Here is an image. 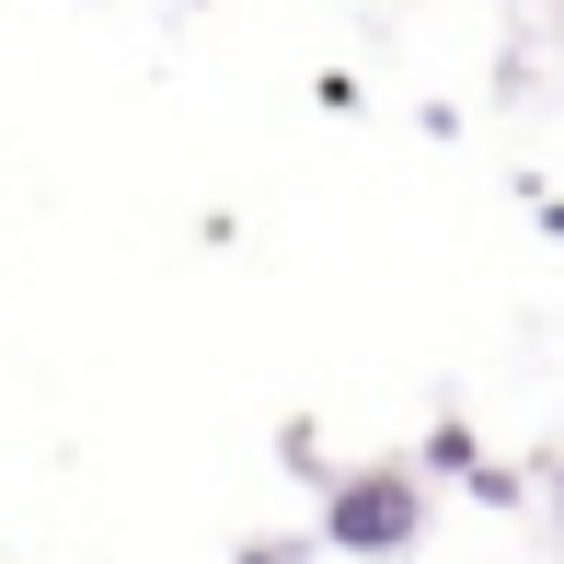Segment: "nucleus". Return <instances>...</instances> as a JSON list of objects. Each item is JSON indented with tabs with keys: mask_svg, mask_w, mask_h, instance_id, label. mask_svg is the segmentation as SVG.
<instances>
[{
	"mask_svg": "<svg viewBox=\"0 0 564 564\" xmlns=\"http://www.w3.org/2000/svg\"><path fill=\"white\" fill-rule=\"evenodd\" d=\"M323 553H357V564H392L426 542V473L415 460H346L323 473V519H312Z\"/></svg>",
	"mask_w": 564,
	"mask_h": 564,
	"instance_id": "obj_1",
	"label": "nucleus"
},
{
	"mask_svg": "<svg viewBox=\"0 0 564 564\" xmlns=\"http://www.w3.org/2000/svg\"><path fill=\"white\" fill-rule=\"evenodd\" d=\"M415 473H484L473 426H460V415H438V426H426V449H415Z\"/></svg>",
	"mask_w": 564,
	"mask_h": 564,
	"instance_id": "obj_2",
	"label": "nucleus"
},
{
	"mask_svg": "<svg viewBox=\"0 0 564 564\" xmlns=\"http://www.w3.org/2000/svg\"><path fill=\"white\" fill-rule=\"evenodd\" d=\"M300 553H312V542H300V530H289V542H242L230 564H300Z\"/></svg>",
	"mask_w": 564,
	"mask_h": 564,
	"instance_id": "obj_3",
	"label": "nucleus"
}]
</instances>
